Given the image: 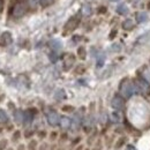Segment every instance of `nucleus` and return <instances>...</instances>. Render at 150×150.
Segmentation results:
<instances>
[{"instance_id":"1","label":"nucleus","mask_w":150,"mask_h":150,"mask_svg":"<svg viewBox=\"0 0 150 150\" xmlns=\"http://www.w3.org/2000/svg\"><path fill=\"white\" fill-rule=\"evenodd\" d=\"M139 86L136 82H131L128 80H124L120 84V93L124 98H129L135 93H139Z\"/></svg>"},{"instance_id":"2","label":"nucleus","mask_w":150,"mask_h":150,"mask_svg":"<svg viewBox=\"0 0 150 150\" xmlns=\"http://www.w3.org/2000/svg\"><path fill=\"white\" fill-rule=\"evenodd\" d=\"M80 21H81V15H77V14H76V15L71 16L69 19L67 20V22H66V24H65V27H64V33L67 34V33L74 31L75 29L79 27Z\"/></svg>"},{"instance_id":"3","label":"nucleus","mask_w":150,"mask_h":150,"mask_svg":"<svg viewBox=\"0 0 150 150\" xmlns=\"http://www.w3.org/2000/svg\"><path fill=\"white\" fill-rule=\"evenodd\" d=\"M28 11V4L27 1H18L15 5H14V8H13V16L19 19V18H22L24 16V14L27 13Z\"/></svg>"},{"instance_id":"4","label":"nucleus","mask_w":150,"mask_h":150,"mask_svg":"<svg viewBox=\"0 0 150 150\" xmlns=\"http://www.w3.org/2000/svg\"><path fill=\"white\" fill-rule=\"evenodd\" d=\"M135 82L137 83L140 91H142V93H149L150 91L149 82H148L144 77H137V80H136Z\"/></svg>"},{"instance_id":"5","label":"nucleus","mask_w":150,"mask_h":150,"mask_svg":"<svg viewBox=\"0 0 150 150\" xmlns=\"http://www.w3.org/2000/svg\"><path fill=\"white\" fill-rule=\"evenodd\" d=\"M111 105L114 110H121L125 105V100H124V97L117 95L112 98V102H111Z\"/></svg>"},{"instance_id":"6","label":"nucleus","mask_w":150,"mask_h":150,"mask_svg":"<svg viewBox=\"0 0 150 150\" xmlns=\"http://www.w3.org/2000/svg\"><path fill=\"white\" fill-rule=\"evenodd\" d=\"M46 118H47L49 125H51V126H57V125L59 124V121H60V117H59V114H58L56 111L49 112Z\"/></svg>"},{"instance_id":"7","label":"nucleus","mask_w":150,"mask_h":150,"mask_svg":"<svg viewBox=\"0 0 150 150\" xmlns=\"http://www.w3.org/2000/svg\"><path fill=\"white\" fill-rule=\"evenodd\" d=\"M115 13L120 16H125V15L129 14V7L125 2H121L115 7Z\"/></svg>"},{"instance_id":"8","label":"nucleus","mask_w":150,"mask_h":150,"mask_svg":"<svg viewBox=\"0 0 150 150\" xmlns=\"http://www.w3.org/2000/svg\"><path fill=\"white\" fill-rule=\"evenodd\" d=\"M148 20H149V14L147 12H144V11L137 12L135 14V21H136V23H146Z\"/></svg>"},{"instance_id":"9","label":"nucleus","mask_w":150,"mask_h":150,"mask_svg":"<svg viewBox=\"0 0 150 150\" xmlns=\"http://www.w3.org/2000/svg\"><path fill=\"white\" fill-rule=\"evenodd\" d=\"M134 27H135V22L132 19L124 20L122 23H121V28H122L125 31H131V30L134 29Z\"/></svg>"},{"instance_id":"10","label":"nucleus","mask_w":150,"mask_h":150,"mask_svg":"<svg viewBox=\"0 0 150 150\" xmlns=\"http://www.w3.org/2000/svg\"><path fill=\"white\" fill-rule=\"evenodd\" d=\"M49 45H50V47L53 50V51H59V50H61L62 49V43H61V40L60 39H51L50 40V43H49Z\"/></svg>"},{"instance_id":"11","label":"nucleus","mask_w":150,"mask_h":150,"mask_svg":"<svg viewBox=\"0 0 150 150\" xmlns=\"http://www.w3.org/2000/svg\"><path fill=\"white\" fill-rule=\"evenodd\" d=\"M81 14L83 16H90L93 14V7L90 4H83L81 7Z\"/></svg>"},{"instance_id":"12","label":"nucleus","mask_w":150,"mask_h":150,"mask_svg":"<svg viewBox=\"0 0 150 150\" xmlns=\"http://www.w3.org/2000/svg\"><path fill=\"white\" fill-rule=\"evenodd\" d=\"M59 125L61 126V128L67 129V128H69L72 126V119H69L68 117H61L60 121H59Z\"/></svg>"},{"instance_id":"13","label":"nucleus","mask_w":150,"mask_h":150,"mask_svg":"<svg viewBox=\"0 0 150 150\" xmlns=\"http://www.w3.org/2000/svg\"><path fill=\"white\" fill-rule=\"evenodd\" d=\"M74 60H75L74 56L67 57V58L65 59V61H64V68H65L66 71L71 69V67H72V66H73V64H74Z\"/></svg>"},{"instance_id":"14","label":"nucleus","mask_w":150,"mask_h":150,"mask_svg":"<svg viewBox=\"0 0 150 150\" xmlns=\"http://www.w3.org/2000/svg\"><path fill=\"white\" fill-rule=\"evenodd\" d=\"M27 4H28V8L31 11H36L38 6H40L39 0H27Z\"/></svg>"},{"instance_id":"15","label":"nucleus","mask_w":150,"mask_h":150,"mask_svg":"<svg viewBox=\"0 0 150 150\" xmlns=\"http://www.w3.org/2000/svg\"><path fill=\"white\" fill-rule=\"evenodd\" d=\"M1 39H2L4 44H6V45H8V44H11V43H12V36H11V34H9L8 31H6V33H4V34H2Z\"/></svg>"},{"instance_id":"16","label":"nucleus","mask_w":150,"mask_h":150,"mask_svg":"<svg viewBox=\"0 0 150 150\" xmlns=\"http://www.w3.org/2000/svg\"><path fill=\"white\" fill-rule=\"evenodd\" d=\"M33 118H34L33 113L30 112V111H25L24 112V118H23V122L24 124H30L33 121Z\"/></svg>"},{"instance_id":"17","label":"nucleus","mask_w":150,"mask_h":150,"mask_svg":"<svg viewBox=\"0 0 150 150\" xmlns=\"http://www.w3.org/2000/svg\"><path fill=\"white\" fill-rule=\"evenodd\" d=\"M105 61V56L103 53H98L97 56V67H102Z\"/></svg>"},{"instance_id":"18","label":"nucleus","mask_w":150,"mask_h":150,"mask_svg":"<svg viewBox=\"0 0 150 150\" xmlns=\"http://www.w3.org/2000/svg\"><path fill=\"white\" fill-rule=\"evenodd\" d=\"M23 118H24V112L18 110V111L15 112V119H16V121H18L19 124L23 122Z\"/></svg>"},{"instance_id":"19","label":"nucleus","mask_w":150,"mask_h":150,"mask_svg":"<svg viewBox=\"0 0 150 150\" xmlns=\"http://www.w3.org/2000/svg\"><path fill=\"white\" fill-rule=\"evenodd\" d=\"M54 1H56V0H39V4H40V6H42L43 8H46V7L51 6Z\"/></svg>"},{"instance_id":"20","label":"nucleus","mask_w":150,"mask_h":150,"mask_svg":"<svg viewBox=\"0 0 150 150\" xmlns=\"http://www.w3.org/2000/svg\"><path fill=\"white\" fill-rule=\"evenodd\" d=\"M7 121H8V115H7V113L5 112L4 110H0V124L7 122Z\"/></svg>"},{"instance_id":"21","label":"nucleus","mask_w":150,"mask_h":150,"mask_svg":"<svg viewBox=\"0 0 150 150\" xmlns=\"http://www.w3.org/2000/svg\"><path fill=\"white\" fill-rule=\"evenodd\" d=\"M56 99L58 100H61V99H64L65 97H66V95H65V91L62 90V89H59V90H57L56 91Z\"/></svg>"},{"instance_id":"22","label":"nucleus","mask_w":150,"mask_h":150,"mask_svg":"<svg viewBox=\"0 0 150 150\" xmlns=\"http://www.w3.org/2000/svg\"><path fill=\"white\" fill-rule=\"evenodd\" d=\"M86 54H87L86 49H84L83 46H80V47L77 49V56L80 57L81 59H84V58H86Z\"/></svg>"},{"instance_id":"23","label":"nucleus","mask_w":150,"mask_h":150,"mask_svg":"<svg viewBox=\"0 0 150 150\" xmlns=\"http://www.w3.org/2000/svg\"><path fill=\"white\" fill-rule=\"evenodd\" d=\"M111 120H112L113 122H119L120 121V115L117 112H113L111 114Z\"/></svg>"},{"instance_id":"24","label":"nucleus","mask_w":150,"mask_h":150,"mask_svg":"<svg viewBox=\"0 0 150 150\" xmlns=\"http://www.w3.org/2000/svg\"><path fill=\"white\" fill-rule=\"evenodd\" d=\"M108 12V8L105 7V6H100V7H98V9H97V14H99V15H103V14H105Z\"/></svg>"},{"instance_id":"25","label":"nucleus","mask_w":150,"mask_h":150,"mask_svg":"<svg viewBox=\"0 0 150 150\" xmlns=\"http://www.w3.org/2000/svg\"><path fill=\"white\" fill-rule=\"evenodd\" d=\"M49 58H50V60H51L52 62H56L57 59H58V56L56 54V51H53L52 53H50V56H49Z\"/></svg>"},{"instance_id":"26","label":"nucleus","mask_w":150,"mask_h":150,"mask_svg":"<svg viewBox=\"0 0 150 150\" xmlns=\"http://www.w3.org/2000/svg\"><path fill=\"white\" fill-rule=\"evenodd\" d=\"M112 50L114 52H120V51H121V45H120V44H113Z\"/></svg>"},{"instance_id":"27","label":"nucleus","mask_w":150,"mask_h":150,"mask_svg":"<svg viewBox=\"0 0 150 150\" xmlns=\"http://www.w3.org/2000/svg\"><path fill=\"white\" fill-rule=\"evenodd\" d=\"M118 35V30L117 29H112L111 30V33H110V35H109V38L110 39H114V37Z\"/></svg>"},{"instance_id":"28","label":"nucleus","mask_w":150,"mask_h":150,"mask_svg":"<svg viewBox=\"0 0 150 150\" xmlns=\"http://www.w3.org/2000/svg\"><path fill=\"white\" fill-rule=\"evenodd\" d=\"M62 110H64L65 112H71V111H73L74 109H73V106H71V105H65V106L62 108Z\"/></svg>"},{"instance_id":"29","label":"nucleus","mask_w":150,"mask_h":150,"mask_svg":"<svg viewBox=\"0 0 150 150\" xmlns=\"http://www.w3.org/2000/svg\"><path fill=\"white\" fill-rule=\"evenodd\" d=\"M126 150H136V149H135V147H133V146H131V144H128V146L126 147Z\"/></svg>"},{"instance_id":"30","label":"nucleus","mask_w":150,"mask_h":150,"mask_svg":"<svg viewBox=\"0 0 150 150\" xmlns=\"http://www.w3.org/2000/svg\"><path fill=\"white\" fill-rule=\"evenodd\" d=\"M2 8H4V0H0V13L2 12Z\"/></svg>"},{"instance_id":"31","label":"nucleus","mask_w":150,"mask_h":150,"mask_svg":"<svg viewBox=\"0 0 150 150\" xmlns=\"http://www.w3.org/2000/svg\"><path fill=\"white\" fill-rule=\"evenodd\" d=\"M122 142H124V139H121V140H120V141H119V142H118V144H117V147H118V148H119V147H120V146H121V144H122Z\"/></svg>"},{"instance_id":"32","label":"nucleus","mask_w":150,"mask_h":150,"mask_svg":"<svg viewBox=\"0 0 150 150\" xmlns=\"http://www.w3.org/2000/svg\"><path fill=\"white\" fill-rule=\"evenodd\" d=\"M109 1H111V2H117V1H119V0H109Z\"/></svg>"},{"instance_id":"33","label":"nucleus","mask_w":150,"mask_h":150,"mask_svg":"<svg viewBox=\"0 0 150 150\" xmlns=\"http://www.w3.org/2000/svg\"><path fill=\"white\" fill-rule=\"evenodd\" d=\"M148 5H149V6H148V8H150V1L148 2Z\"/></svg>"}]
</instances>
